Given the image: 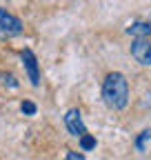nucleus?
Instances as JSON below:
<instances>
[{
  "mask_svg": "<svg viewBox=\"0 0 151 160\" xmlns=\"http://www.w3.org/2000/svg\"><path fill=\"white\" fill-rule=\"evenodd\" d=\"M102 100H105V105L109 109H124L127 102H129V82H127V78L118 71H113L105 78V82H102Z\"/></svg>",
  "mask_w": 151,
  "mask_h": 160,
  "instance_id": "f257e3e1",
  "label": "nucleus"
},
{
  "mask_svg": "<svg viewBox=\"0 0 151 160\" xmlns=\"http://www.w3.org/2000/svg\"><path fill=\"white\" fill-rule=\"evenodd\" d=\"M131 56L136 58V62L151 67V40L149 38H136L131 42Z\"/></svg>",
  "mask_w": 151,
  "mask_h": 160,
  "instance_id": "f03ea898",
  "label": "nucleus"
},
{
  "mask_svg": "<svg viewBox=\"0 0 151 160\" xmlns=\"http://www.w3.org/2000/svg\"><path fill=\"white\" fill-rule=\"evenodd\" d=\"M65 127H67V131H69L73 138H82V136L87 133V127H85V122H82V116H80L78 109H69V111L65 113Z\"/></svg>",
  "mask_w": 151,
  "mask_h": 160,
  "instance_id": "7ed1b4c3",
  "label": "nucleus"
},
{
  "mask_svg": "<svg viewBox=\"0 0 151 160\" xmlns=\"http://www.w3.org/2000/svg\"><path fill=\"white\" fill-rule=\"evenodd\" d=\"M22 31V22L16 16H11L7 9L0 7V33L2 36H18Z\"/></svg>",
  "mask_w": 151,
  "mask_h": 160,
  "instance_id": "20e7f679",
  "label": "nucleus"
},
{
  "mask_svg": "<svg viewBox=\"0 0 151 160\" xmlns=\"http://www.w3.org/2000/svg\"><path fill=\"white\" fill-rule=\"evenodd\" d=\"M20 56H22V65H25V71H27V76L31 80V85L38 87L40 85V69H38V60H36L33 51L31 49H22Z\"/></svg>",
  "mask_w": 151,
  "mask_h": 160,
  "instance_id": "39448f33",
  "label": "nucleus"
},
{
  "mask_svg": "<svg viewBox=\"0 0 151 160\" xmlns=\"http://www.w3.org/2000/svg\"><path fill=\"white\" fill-rule=\"evenodd\" d=\"M129 36H136V38H149L151 33V20H138V22H134L129 29H127Z\"/></svg>",
  "mask_w": 151,
  "mask_h": 160,
  "instance_id": "423d86ee",
  "label": "nucleus"
},
{
  "mask_svg": "<svg viewBox=\"0 0 151 160\" xmlns=\"http://www.w3.org/2000/svg\"><path fill=\"white\" fill-rule=\"evenodd\" d=\"M0 85H5L9 89H16L18 87V80L13 73H7V71H0Z\"/></svg>",
  "mask_w": 151,
  "mask_h": 160,
  "instance_id": "0eeeda50",
  "label": "nucleus"
},
{
  "mask_svg": "<svg viewBox=\"0 0 151 160\" xmlns=\"http://www.w3.org/2000/svg\"><path fill=\"white\" fill-rule=\"evenodd\" d=\"M80 140V147H82V151H91L93 147H96V138L93 136H89V133H85L82 138H78Z\"/></svg>",
  "mask_w": 151,
  "mask_h": 160,
  "instance_id": "6e6552de",
  "label": "nucleus"
},
{
  "mask_svg": "<svg viewBox=\"0 0 151 160\" xmlns=\"http://www.w3.org/2000/svg\"><path fill=\"white\" fill-rule=\"evenodd\" d=\"M147 140H151V129H144L142 133H140V138L136 140V147H138V151H142L144 149V142Z\"/></svg>",
  "mask_w": 151,
  "mask_h": 160,
  "instance_id": "1a4fd4ad",
  "label": "nucleus"
},
{
  "mask_svg": "<svg viewBox=\"0 0 151 160\" xmlns=\"http://www.w3.org/2000/svg\"><path fill=\"white\" fill-rule=\"evenodd\" d=\"M20 109H22V113H27V116H36V111H38L31 100H25V102L20 105Z\"/></svg>",
  "mask_w": 151,
  "mask_h": 160,
  "instance_id": "9d476101",
  "label": "nucleus"
},
{
  "mask_svg": "<svg viewBox=\"0 0 151 160\" xmlns=\"http://www.w3.org/2000/svg\"><path fill=\"white\" fill-rule=\"evenodd\" d=\"M65 160H85V156H82V153H78V151H67Z\"/></svg>",
  "mask_w": 151,
  "mask_h": 160,
  "instance_id": "9b49d317",
  "label": "nucleus"
}]
</instances>
